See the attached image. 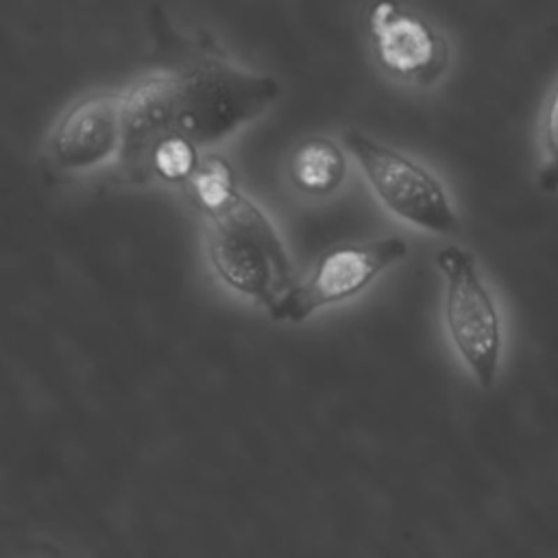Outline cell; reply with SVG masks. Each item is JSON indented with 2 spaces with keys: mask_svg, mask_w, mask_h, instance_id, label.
I'll use <instances>...</instances> for the list:
<instances>
[{
  "mask_svg": "<svg viewBox=\"0 0 558 558\" xmlns=\"http://www.w3.org/2000/svg\"><path fill=\"white\" fill-rule=\"evenodd\" d=\"M185 185L207 218V253L216 277L277 320L299 281L270 218L240 192L233 168L220 157L201 159Z\"/></svg>",
  "mask_w": 558,
  "mask_h": 558,
  "instance_id": "1",
  "label": "cell"
},
{
  "mask_svg": "<svg viewBox=\"0 0 558 558\" xmlns=\"http://www.w3.org/2000/svg\"><path fill=\"white\" fill-rule=\"evenodd\" d=\"M172 137L203 150L264 116L279 98V83L233 63L211 41H185L166 63Z\"/></svg>",
  "mask_w": 558,
  "mask_h": 558,
  "instance_id": "2",
  "label": "cell"
},
{
  "mask_svg": "<svg viewBox=\"0 0 558 558\" xmlns=\"http://www.w3.org/2000/svg\"><path fill=\"white\" fill-rule=\"evenodd\" d=\"M445 281V325L473 381L493 388L501 364V318L475 255L462 246L436 253Z\"/></svg>",
  "mask_w": 558,
  "mask_h": 558,
  "instance_id": "3",
  "label": "cell"
},
{
  "mask_svg": "<svg viewBox=\"0 0 558 558\" xmlns=\"http://www.w3.org/2000/svg\"><path fill=\"white\" fill-rule=\"evenodd\" d=\"M342 144L390 214L429 233L458 231L460 220L449 194L425 166L357 129H347Z\"/></svg>",
  "mask_w": 558,
  "mask_h": 558,
  "instance_id": "4",
  "label": "cell"
},
{
  "mask_svg": "<svg viewBox=\"0 0 558 558\" xmlns=\"http://www.w3.org/2000/svg\"><path fill=\"white\" fill-rule=\"evenodd\" d=\"M122 137L120 92H92L68 105L50 124L44 155L54 172L92 174L118 166Z\"/></svg>",
  "mask_w": 558,
  "mask_h": 558,
  "instance_id": "5",
  "label": "cell"
},
{
  "mask_svg": "<svg viewBox=\"0 0 558 558\" xmlns=\"http://www.w3.org/2000/svg\"><path fill=\"white\" fill-rule=\"evenodd\" d=\"M405 251L408 244L403 238L386 235L366 242L342 244L323 253L307 281L294 288L277 320L301 323L316 310L353 299L386 268L397 264Z\"/></svg>",
  "mask_w": 558,
  "mask_h": 558,
  "instance_id": "6",
  "label": "cell"
},
{
  "mask_svg": "<svg viewBox=\"0 0 558 558\" xmlns=\"http://www.w3.org/2000/svg\"><path fill=\"white\" fill-rule=\"evenodd\" d=\"M368 28L373 54L390 76L432 85L447 72V39L425 17L395 2H379L371 7Z\"/></svg>",
  "mask_w": 558,
  "mask_h": 558,
  "instance_id": "7",
  "label": "cell"
},
{
  "mask_svg": "<svg viewBox=\"0 0 558 558\" xmlns=\"http://www.w3.org/2000/svg\"><path fill=\"white\" fill-rule=\"evenodd\" d=\"M288 174L307 194H331L344 181L347 159L340 144L331 137H307L294 148L288 161Z\"/></svg>",
  "mask_w": 558,
  "mask_h": 558,
  "instance_id": "8",
  "label": "cell"
},
{
  "mask_svg": "<svg viewBox=\"0 0 558 558\" xmlns=\"http://www.w3.org/2000/svg\"><path fill=\"white\" fill-rule=\"evenodd\" d=\"M543 163L538 170V185L543 192L558 190V85L551 92L543 118Z\"/></svg>",
  "mask_w": 558,
  "mask_h": 558,
  "instance_id": "9",
  "label": "cell"
}]
</instances>
